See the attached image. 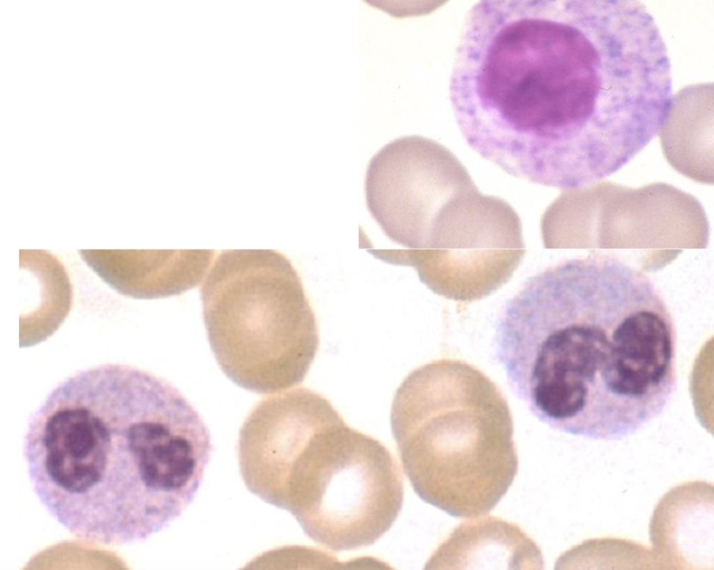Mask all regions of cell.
I'll return each instance as SVG.
<instances>
[{
    "mask_svg": "<svg viewBox=\"0 0 714 570\" xmlns=\"http://www.w3.org/2000/svg\"><path fill=\"white\" fill-rule=\"evenodd\" d=\"M546 249H584L656 271L685 249L708 243L705 211L693 195L658 182L630 188L610 181L565 190L540 220Z\"/></svg>",
    "mask_w": 714,
    "mask_h": 570,
    "instance_id": "6",
    "label": "cell"
},
{
    "mask_svg": "<svg viewBox=\"0 0 714 570\" xmlns=\"http://www.w3.org/2000/svg\"><path fill=\"white\" fill-rule=\"evenodd\" d=\"M526 253L521 220L505 200L475 185L453 197L424 249L385 250L384 262L413 267L434 293L469 303L507 283Z\"/></svg>",
    "mask_w": 714,
    "mask_h": 570,
    "instance_id": "7",
    "label": "cell"
},
{
    "mask_svg": "<svg viewBox=\"0 0 714 570\" xmlns=\"http://www.w3.org/2000/svg\"><path fill=\"white\" fill-rule=\"evenodd\" d=\"M390 424L416 493L454 517L488 513L517 474L508 404L464 361L441 359L411 371L394 396Z\"/></svg>",
    "mask_w": 714,
    "mask_h": 570,
    "instance_id": "4",
    "label": "cell"
},
{
    "mask_svg": "<svg viewBox=\"0 0 714 570\" xmlns=\"http://www.w3.org/2000/svg\"><path fill=\"white\" fill-rule=\"evenodd\" d=\"M629 43L591 1H481L449 93L466 142L510 175L578 186L624 145L642 103Z\"/></svg>",
    "mask_w": 714,
    "mask_h": 570,
    "instance_id": "1",
    "label": "cell"
},
{
    "mask_svg": "<svg viewBox=\"0 0 714 570\" xmlns=\"http://www.w3.org/2000/svg\"><path fill=\"white\" fill-rule=\"evenodd\" d=\"M444 569H542L541 551L517 525L486 517L459 525L429 562Z\"/></svg>",
    "mask_w": 714,
    "mask_h": 570,
    "instance_id": "10",
    "label": "cell"
},
{
    "mask_svg": "<svg viewBox=\"0 0 714 570\" xmlns=\"http://www.w3.org/2000/svg\"><path fill=\"white\" fill-rule=\"evenodd\" d=\"M496 357L511 389L553 429L628 436L659 416L676 387V331L642 271L608 255L530 277L506 303Z\"/></svg>",
    "mask_w": 714,
    "mask_h": 570,
    "instance_id": "2",
    "label": "cell"
},
{
    "mask_svg": "<svg viewBox=\"0 0 714 570\" xmlns=\"http://www.w3.org/2000/svg\"><path fill=\"white\" fill-rule=\"evenodd\" d=\"M212 452L209 431L183 395L137 368L79 371L31 417L23 453L48 513L96 544L142 541L190 505Z\"/></svg>",
    "mask_w": 714,
    "mask_h": 570,
    "instance_id": "3",
    "label": "cell"
},
{
    "mask_svg": "<svg viewBox=\"0 0 714 570\" xmlns=\"http://www.w3.org/2000/svg\"><path fill=\"white\" fill-rule=\"evenodd\" d=\"M201 299L211 350L230 380L258 394L303 382L319 349V331L301 277L284 254L222 251Z\"/></svg>",
    "mask_w": 714,
    "mask_h": 570,
    "instance_id": "5",
    "label": "cell"
},
{
    "mask_svg": "<svg viewBox=\"0 0 714 570\" xmlns=\"http://www.w3.org/2000/svg\"><path fill=\"white\" fill-rule=\"evenodd\" d=\"M469 172L448 148L422 136L397 138L367 165V209L392 241L423 249L443 205L473 183Z\"/></svg>",
    "mask_w": 714,
    "mask_h": 570,
    "instance_id": "8",
    "label": "cell"
},
{
    "mask_svg": "<svg viewBox=\"0 0 714 570\" xmlns=\"http://www.w3.org/2000/svg\"><path fill=\"white\" fill-rule=\"evenodd\" d=\"M86 263L118 292L151 299L196 287L213 257L211 250H81Z\"/></svg>",
    "mask_w": 714,
    "mask_h": 570,
    "instance_id": "9",
    "label": "cell"
},
{
    "mask_svg": "<svg viewBox=\"0 0 714 570\" xmlns=\"http://www.w3.org/2000/svg\"><path fill=\"white\" fill-rule=\"evenodd\" d=\"M672 167L697 182L713 184V84L690 85L672 98L660 130Z\"/></svg>",
    "mask_w": 714,
    "mask_h": 570,
    "instance_id": "11",
    "label": "cell"
}]
</instances>
